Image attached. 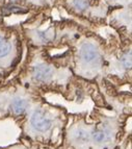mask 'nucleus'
<instances>
[{
	"mask_svg": "<svg viewBox=\"0 0 132 149\" xmlns=\"http://www.w3.org/2000/svg\"><path fill=\"white\" fill-rule=\"evenodd\" d=\"M74 5L79 10H85L88 6L87 0H74Z\"/></svg>",
	"mask_w": 132,
	"mask_h": 149,
	"instance_id": "obj_8",
	"label": "nucleus"
},
{
	"mask_svg": "<svg viewBox=\"0 0 132 149\" xmlns=\"http://www.w3.org/2000/svg\"><path fill=\"white\" fill-rule=\"evenodd\" d=\"M39 37L42 40V42L45 43H49L54 39V31L52 29H48L46 31L43 32H39Z\"/></svg>",
	"mask_w": 132,
	"mask_h": 149,
	"instance_id": "obj_7",
	"label": "nucleus"
},
{
	"mask_svg": "<svg viewBox=\"0 0 132 149\" xmlns=\"http://www.w3.org/2000/svg\"><path fill=\"white\" fill-rule=\"evenodd\" d=\"M68 117L65 111L35 107L27 112L18 123L21 129L20 139L35 144L41 149H57L64 138Z\"/></svg>",
	"mask_w": 132,
	"mask_h": 149,
	"instance_id": "obj_1",
	"label": "nucleus"
},
{
	"mask_svg": "<svg viewBox=\"0 0 132 149\" xmlns=\"http://www.w3.org/2000/svg\"><path fill=\"white\" fill-rule=\"evenodd\" d=\"M10 52V44L6 39L0 37V58L6 56Z\"/></svg>",
	"mask_w": 132,
	"mask_h": 149,
	"instance_id": "obj_5",
	"label": "nucleus"
},
{
	"mask_svg": "<svg viewBox=\"0 0 132 149\" xmlns=\"http://www.w3.org/2000/svg\"><path fill=\"white\" fill-rule=\"evenodd\" d=\"M79 54L81 60L86 64H94L100 62V53L95 45L92 43H84L80 48Z\"/></svg>",
	"mask_w": 132,
	"mask_h": 149,
	"instance_id": "obj_2",
	"label": "nucleus"
},
{
	"mask_svg": "<svg viewBox=\"0 0 132 149\" xmlns=\"http://www.w3.org/2000/svg\"><path fill=\"white\" fill-rule=\"evenodd\" d=\"M4 10H8V14H10V13H25L26 10H21V8L19 6H8V8H5Z\"/></svg>",
	"mask_w": 132,
	"mask_h": 149,
	"instance_id": "obj_9",
	"label": "nucleus"
},
{
	"mask_svg": "<svg viewBox=\"0 0 132 149\" xmlns=\"http://www.w3.org/2000/svg\"><path fill=\"white\" fill-rule=\"evenodd\" d=\"M53 68L51 66L44 63L35 65L32 69V76L33 79L39 82H47L49 81L53 76Z\"/></svg>",
	"mask_w": 132,
	"mask_h": 149,
	"instance_id": "obj_3",
	"label": "nucleus"
},
{
	"mask_svg": "<svg viewBox=\"0 0 132 149\" xmlns=\"http://www.w3.org/2000/svg\"><path fill=\"white\" fill-rule=\"evenodd\" d=\"M120 61H121L122 66L125 69H127V70L131 69V51L129 50L127 52H125L124 54L121 56Z\"/></svg>",
	"mask_w": 132,
	"mask_h": 149,
	"instance_id": "obj_6",
	"label": "nucleus"
},
{
	"mask_svg": "<svg viewBox=\"0 0 132 149\" xmlns=\"http://www.w3.org/2000/svg\"><path fill=\"white\" fill-rule=\"evenodd\" d=\"M0 149H41L40 147L35 144H32L30 142L26 141L24 139H20V141L16 143V144H12L10 146L8 147H2Z\"/></svg>",
	"mask_w": 132,
	"mask_h": 149,
	"instance_id": "obj_4",
	"label": "nucleus"
}]
</instances>
